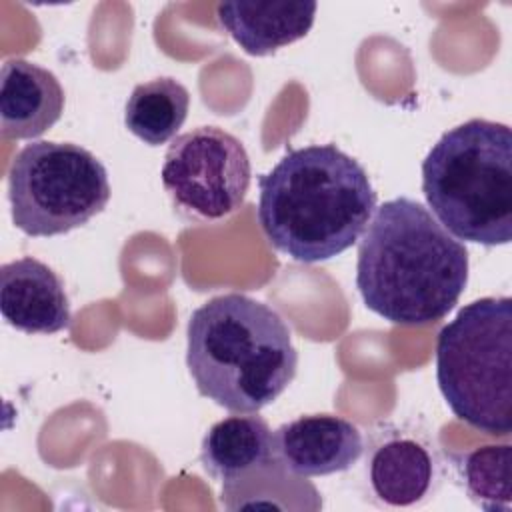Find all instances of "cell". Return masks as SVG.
Here are the masks:
<instances>
[{"instance_id":"8992f818","label":"cell","mask_w":512,"mask_h":512,"mask_svg":"<svg viewBox=\"0 0 512 512\" xmlns=\"http://www.w3.org/2000/svg\"><path fill=\"white\" fill-rule=\"evenodd\" d=\"M12 222L28 236L48 238L88 224L110 200L104 164L72 142L26 144L8 170Z\"/></svg>"},{"instance_id":"277c9868","label":"cell","mask_w":512,"mask_h":512,"mask_svg":"<svg viewBox=\"0 0 512 512\" xmlns=\"http://www.w3.org/2000/svg\"><path fill=\"white\" fill-rule=\"evenodd\" d=\"M422 192L440 224L460 240H512V132L472 118L450 128L422 162Z\"/></svg>"},{"instance_id":"5bb4252c","label":"cell","mask_w":512,"mask_h":512,"mask_svg":"<svg viewBox=\"0 0 512 512\" xmlns=\"http://www.w3.org/2000/svg\"><path fill=\"white\" fill-rule=\"evenodd\" d=\"M272 456V432L262 416H228L204 434L200 462L214 480H228Z\"/></svg>"},{"instance_id":"5b68a950","label":"cell","mask_w":512,"mask_h":512,"mask_svg":"<svg viewBox=\"0 0 512 512\" xmlns=\"http://www.w3.org/2000/svg\"><path fill=\"white\" fill-rule=\"evenodd\" d=\"M436 380L460 420L490 436L512 432V300L480 298L436 340Z\"/></svg>"},{"instance_id":"6da1fadb","label":"cell","mask_w":512,"mask_h":512,"mask_svg":"<svg viewBox=\"0 0 512 512\" xmlns=\"http://www.w3.org/2000/svg\"><path fill=\"white\" fill-rule=\"evenodd\" d=\"M468 284V250L428 208L392 198L376 208L358 242L356 288L392 324L442 320Z\"/></svg>"},{"instance_id":"2e32d148","label":"cell","mask_w":512,"mask_h":512,"mask_svg":"<svg viewBox=\"0 0 512 512\" xmlns=\"http://www.w3.org/2000/svg\"><path fill=\"white\" fill-rule=\"evenodd\" d=\"M510 444H490L464 456L468 496L484 510H510Z\"/></svg>"},{"instance_id":"7a4b0ae2","label":"cell","mask_w":512,"mask_h":512,"mask_svg":"<svg viewBox=\"0 0 512 512\" xmlns=\"http://www.w3.org/2000/svg\"><path fill=\"white\" fill-rule=\"evenodd\" d=\"M258 188V222L266 240L304 264L348 250L376 210L368 172L334 144L288 150L258 178Z\"/></svg>"},{"instance_id":"4fadbf2b","label":"cell","mask_w":512,"mask_h":512,"mask_svg":"<svg viewBox=\"0 0 512 512\" xmlns=\"http://www.w3.org/2000/svg\"><path fill=\"white\" fill-rule=\"evenodd\" d=\"M372 492L390 506H412L426 498L434 480L430 452L412 438L380 444L368 464Z\"/></svg>"},{"instance_id":"8fae6325","label":"cell","mask_w":512,"mask_h":512,"mask_svg":"<svg viewBox=\"0 0 512 512\" xmlns=\"http://www.w3.org/2000/svg\"><path fill=\"white\" fill-rule=\"evenodd\" d=\"M316 2H220L218 24L250 56H268L304 38L316 16Z\"/></svg>"},{"instance_id":"ba28073f","label":"cell","mask_w":512,"mask_h":512,"mask_svg":"<svg viewBox=\"0 0 512 512\" xmlns=\"http://www.w3.org/2000/svg\"><path fill=\"white\" fill-rule=\"evenodd\" d=\"M364 452L362 434L336 414H308L272 432V454L302 476H328L352 468Z\"/></svg>"},{"instance_id":"9a60e30c","label":"cell","mask_w":512,"mask_h":512,"mask_svg":"<svg viewBox=\"0 0 512 512\" xmlns=\"http://www.w3.org/2000/svg\"><path fill=\"white\" fill-rule=\"evenodd\" d=\"M190 94L176 78L162 76L136 84L124 110L126 128L150 146L166 144L182 128Z\"/></svg>"},{"instance_id":"3957f363","label":"cell","mask_w":512,"mask_h":512,"mask_svg":"<svg viewBox=\"0 0 512 512\" xmlns=\"http://www.w3.org/2000/svg\"><path fill=\"white\" fill-rule=\"evenodd\" d=\"M196 390L230 412H258L294 380L298 352L282 316L246 294L214 296L186 328Z\"/></svg>"},{"instance_id":"52a82bcc","label":"cell","mask_w":512,"mask_h":512,"mask_svg":"<svg viewBox=\"0 0 512 512\" xmlns=\"http://www.w3.org/2000/svg\"><path fill=\"white\" fill-rule=\"evenodd\" d=\"M160 178L180 214L214 222L242 206L252 166L234 134L218 126H200L172 140Z\"/></svg>"},{"instance_id":"9c48e42d","label":"cell","mask_w":512,"mask_h":512,"mask_svg":"<svg viewBox=\"0 0 512 512\" xmlns=\"http://www.w3.org/2000/svg\"><path fill=\"white\" fill-rule=\"evenodd\" d=\"M0 312L26 334H56L72 322L62 278L32 256L0 266Z\"/></svg>"},{"instance_id":"7c38bea8","label":"cell","mask_w":512,"mask_h":512,"mask_svg":"<svg viewBox=\"0 0 512 512\" xmlns=\"http://www.w3.org/2000/svg\"><path fill=\"white\" fill-rule=\"evenodd\" d=\"M220 502L226 510L272 508L284 512H318L322 496L306 476L288 470L274 454L222 482Z\"/></svg>"},{"instance_id":"30bf717a","label":"cell","mask_w":512,"mask_h":512,"mask_svg":"<svg viewBox=\"0 0 512 512\" xmlns=\"http://www.w3.org/2000/svg\"><path fill=\"white\" fill-rule=\"evenodd\" d=\"M64 90L58 78L28 60L12 58L0 70V130L8 140H32L62 116Z\"/></svg>"}]
</instances>
